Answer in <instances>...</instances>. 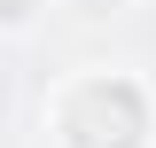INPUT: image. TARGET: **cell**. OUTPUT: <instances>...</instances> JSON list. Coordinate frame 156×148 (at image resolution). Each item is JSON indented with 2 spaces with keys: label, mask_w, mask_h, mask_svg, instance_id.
<instances>
[{
  "label": "cell",
  "mask_w": 156,
  "mask_h": 148,
  "mask_svg": "<svg viewBox=\"0 0 156 148\" xmlns=\"http://www.w3.org/2000/svg\"><path fill=\"white\" fill-rule=\"evenodd\" d=\"M55 148H148L156 140V93L133 70H86L55 93Z\"/></svg>",
  "instance_id": "obj_1"
},
{
  "label": "cell",
  "mask_w": 156,
  "mask_h": 148,
  "mask_svg": "<svg viewBox=\"0 0 156 148\" xmlns=\"http://www.w3.org/2000/svg\"><path fill=\"white\" fill-rule=\"evenodd\" d=\"M47 0H0V31H31Z\"/></svg>",
  "instance_id": "obj_2"
}]
</instances>
